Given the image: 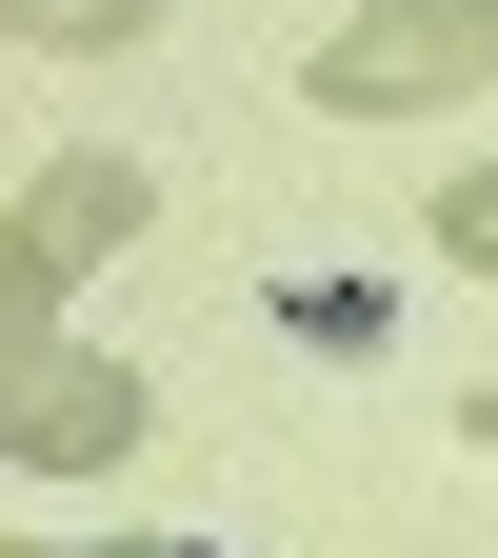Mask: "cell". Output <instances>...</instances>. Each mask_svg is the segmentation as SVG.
Masks as SVG:
<instances>
[{
  "mask_svg": "<svg viewBox=\"0 0 498 558\" xmlns=\"http://www.w3.org/2000/svg\"><path fill=\"white\" fill-rule=\"evenodd\" d=\"M478 60H498V0H379V21L319 40V100L339 120H399V100H459Z\"/></svg>",
  "mask_w": 498,
  "mask_h": 558,
  "instance_id": "1",
  "label": "cell"
},
{
  "mask_svg": "<svg viewBox=\"0 0 498 558\" xmlns=\"http://www.w3.org/2000/svg\"><path fill=\"white\" fill-rule=\"evenodd\" d=\"M100 240H139V160H40V180H21V279H0V300H21V360H40L60 279H81Z\"/></svg>",
  "mask_w": 498,
  "mask_h": 558,
  "instance_id": "2",
  "label": "cell"
},
{
  "mask_svg": "<svg viewBox=\"0 0 498 558\" xmlns=\"http://www.w3.org/2000/svg\"><path fill=\"white\" fill-rule=\"evenodd\" d=\"M139 439V379L120 360H21V399H0V459H21V478H100Z\"/></svg>",
  "mask_w": 498,
  "mask_h": 558,
  "instance_id": "3",
  "label": "cell"
},
{
  "mask_svg": "<svg viewBox=\"0 0 498 558\" xmlns=\"http://www.w3.org/2000/svg\"><path fill=\"white\" fill-rule=\"evenodd\" d=\"M0 21H21V40H139L160 0H0Z\"/></svg>",
  "mask_w": 498,
  "mask_h": 558,
  "instance_id": "4",
  "label": "cell"
},
{
  "mask_svg": "<svg viewBox=\"0 0 498 558\" xmlns=\"http://www.w3.org/2000/svg\"><path fill=\"white\" fill-rule=\"evenodd\" d=\"M439 259H478V279H498V160H478V180H439Z\"/></svg>",
  "mask_w": 498,
  "mask_h": 558,
  "instance_id": "5",
  "label": "cell"
},
{
  "mask_svg": "<svg viewBox=\"0 0 498 558\" xmlns=\"http://www.w3.org/2000/svg\"><path fill=\"white\" fill-rule=\"evenodd\" d=\"M100 558H160V538H100Z\"/></svg>",
  "mask_w": 498,
  "mask_h": 558,
  "instance_id": "6",
  "label": "cell"
}]
</instances>
